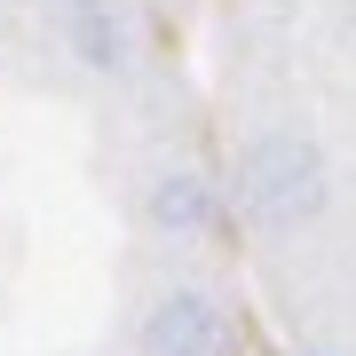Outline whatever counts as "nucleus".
Instances as JSON below:
<instances>
[{
  "label": "nucleus",
  "instance_id": "obj_1",
  "mask_svg": "<svg viewBox=\"0 0 356 356\" xmlns=\"http://www.w3.org/2000/svg\"><path fill=\"white\" fill-rule=\"evenodd\" d=\"M325 206V166L309 151V135H254L238 151V214L254 229H301Z\"/></svg>",
  "mask_w": 356,
  "mask_h": 356
},
{
  "label": "nucleus",
  "instance_id": "obj_2",
  "mask_svg": "<svg viewBox=\"0 0 356 356\" xmlns=\"http://www.w3.org/2000/svg\"><path fill=\"white\" fill-rule=\"evenodd\" d=\"M238 348V317L214 285H159L151 309L135 317V356H229Z\"/></svg>",
  "mask_w": 356,
  "mask_h": 356
},
{
  "label": "nucleus",
  "instance_id": "obj_3",
  "mask_svg": "<svg viewBox=\"0 0 356 356\" xmlns=\"http://www.w3.org/2000/svg\"><path fill=\"white\" fill-rule=\"evenodd\" d=\"M143 214H151L159 238H206L214 229V182L198 166H166L151 182V198H143Z\"/></svg>",
  "mask_w": 356,
  "mask_h": 356
}]
</instances>
